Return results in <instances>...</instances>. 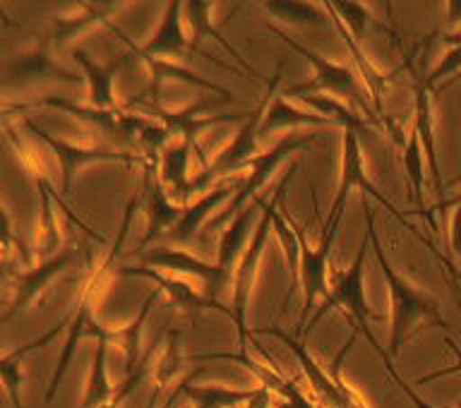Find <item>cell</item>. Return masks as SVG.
Instances as JSON below:
<instances>
[{"label":"cell","mask_w":461,"mask_h":408,"mask_svg":"<svg viewBox=\"0 0 461 408\" xmlns=\"http://www.w3.org/2000/svg\"><path fill=\"white\" fill-rule=\"evenodd\" d=\"M75 258H77L75 250H60L53 258L41 259L39 265L29 267L27 272H20V269H13V267H3V277L13 284V301L7 303L3 322L7 324L20 315L22 310L32 308V305H41L50 284L75 262Z\"/></svg>","instance_id":"obj_14"},{"label":"cell","mask_w":461,"mask_h":408,"mask_svg":"<svg viewBox=\"0 0 461 408\" xmlns=\"http://www.w3.org/2000/svg\"><path fill=\"white\" fill-rule=\"evenodd\" d=\"M158 298H161V291L154 288V291L144 298L142 308H140V313H137V317L132 322L111 330V341H113V344L122 351V356H125V375L135 373L137 366L142 363L144 356L142 349H140V339H142L144 322H147V317H149L151 308H154V303H157Z\"/></svg>","instance_id":"obj_27"},{"label":"cell","mask_w":461,"mask_h":408,"mask_svg":"<svg viewBox=\"0 0 461 408\" xmlns=\"http://www.w3.org/2000/svg\"><path fill=\"white\" fill-rule=\"evenodd\" d=\"M193 373H194V370H193ZM193 373H190V377H193ZM190 377H185L183 382H178V387L173 389L171 396H168V402H166L161 408H176V403H178L180 399H185V387H187V382H190Z\"/></svg>","instance_id":"obj_41"},{"label":"cell","mask_w":461,"mask_h":408,"mask_svg":"<svg viewBox=\"0 0 461 408\" xmlns=\"http://www.w3.org/2000/svg\"><path fill=\"white\" fill-rule=\"evenodd\" d=\"M274 233L279 236V243L281 248H284V252H286V259H288V269H291V291L286 294V298H284V308H286L288 303H291V298H294L295 288L301 286V240H298V233H295V229L288 223V219L284 214H281V209L276 212V216H274Z\"/></svg>","instance_id":"obj_34"},{"label":"cell","mask_w":461,"mask_h":408,"mask_svg":"<svg viewBox=\"0 0 461 408\" xmlns=\"http://www.w3.org/2000/svg\"><path fill=\"white\" fill-rule=\"evenodd\" d=\"M281 214L286 216L288 223L294 226L295 233H298V240H301V288H303V308L301 317H298V327H295V334L298 339H303V331L308 327V322L312 320V308H315L317 298H330V291H327V269H330V255L331 245H334V238H337L339 226H330V223H322V233H320V243L317 248H310L308 240L303 238V229L294 222V216L288 214L286 207H281Z\"/></svg>","instance_id":"obj_11"},{"label":"cell","mask_w":461,"mask_h":408,"mask_svg":"<svg viewBox=\"0 0 461 408\" xmlns=\"http://www.w3.org/2000/svg\"><path fill=\"white\" fill-rule=\"evenodd\" d=\"M423 144H420V135H418L416 128L409 130V137H406V144H403V168H406V178H409L411 186V197L420 204V212H423ZM425 214V212H423Z\"/></svg>","instance_id":"obj_35"},{"label":"cell","mask_w":461,"mask_h":408,"mask_svg":"<svg viewBox=\"0 0 461 408\" xmlns=\"http://www.w3.org/2000/svg\"><path fill=\"white\" fill-rule=\"evenodd\" d=\"M72 60L82 68L86 79V86H89V99L86 104L94 108H101V111H111L115 106V94H113V79L121 75L130 63H135L132 56L122 53L115 60H108V63H96L89 58L85 49H72Z\"/></svg>","instance_id":"obj_23"},{"label":"cell","mask_w":461,"mask_h":408,"mask_svg":"<svg viewBox=\"0 0 461 408\" xmlns=\"http://www.w3.org/2000/svg\"><path fill=\"white\" fill-rule=\"evenodd\" d=\"M312 142H317V135H312V132H310V135L288 132L286 137H281L279 142L274 144L272 150L259 151L258 157L250 159V161L245 164V168H250V173H248V178H245L243 187H240V190L233 195V200H229L226 209H223V212H219V214H216L214 219L207 223V231L219 229V226L229 222V219L233 222V219H236V216L240 214L245 207H248V200H255V197H258L259 187L265 186L267 178L272 176L274 168H276V166H279L284 159L291 157L294 151L308 150Z\"/></svg>","instance_id":"obj_12"},{"label":"cell","mask_w":461,"mask_h":408,"mask_svg":"<svg viewBox=\"0 0 461 408\" xmlns=\"http://www.w3.org/2000/svg\"><path fill=\"white\" fill-rule=\"evenodd\" d=\"M245 178L243 176H236V178H226L223 183L214 186L212 190L202 195L200 200L193 202V204H185V214L180 219L171 231H168V236H171L173 243H180L185 245L193 240V236L197 233V229L202 226V222L207 219L212 212H214L221 202H226L230 197L233 200V195L243 187Z\"/></svg>","instance_id":"obj_24"},{"label":"cell","mask_w":461,"mask_h":408,"mask_svg":"<svg viewBox=\"0 0 461 408\" xmlns=\"http://www.w3.org/2000/svg\"><path fill=\"white\" fill-rule=\"evenodd\" d=\"M135 255L144 259V265L154 267L158 272L193 277L209 301L219 303L223 288L229 286V281H233V272L223 269L221 265L194 258L178 248H151V250H135Z\"/></svg>","instance_id":"obj_15"},{"label":"cell","mask_w":461,"mask_h":408,"mask_svg":"<svg viewBox=\"0 0 461 408\" xmlns=\"http://www.w3.org/2000/svg\"><path fill=\"white\" fill-rule=\"evenodd\" d=\"M183 7L185 3H168L164 7V17L158 22L157 32L151 36L149 41L140 46V53L149 58H161V60H173V58H207L214 65L223 68V70H230L238 77H248L240 70H233L229 63H221L219 58L202 50L200 46H194L193 36H185V29H183Z\"/></svg>","instance_id":"obj_16"},{"label":"cell","mask_w":461,"mask_h":408,"mask_svg":"<svg viewBox=\"0 0 461 408\" xmlns=\"http://www.w3.org/2000/svg\"><path fill=\"white\" fill-rule=\"evenodd\" d=\"M32 108H56L63 113H70L72 118L92 125L96 132L122 147H132L140 144V137L147 128H149V118H144L140 113H128L125 108H111V111H101L94 106H82L75 101L56 99V96H43L39 101H29V104H5V115L10 111H32Z\"/></svg>","instance_id":"obj_6"},{"label":"cell","mask_w":461,"mask_h":408,"mask_svg":"<svg viewBox=\"0 0 461 408\" xmlns=\"http://www.w3.org/2000/svg\"><path fill=\"white\" fill-rule=\"evenodd\" d=\"M115 32H118V29H115ZM118 34H121L122 41L128 43V50H130V56H132V60H135V63H144L147 65V70H149V86L142 89L137 96H132V99L125 104V108L140 106V104H144V99H149V96L151 101H157V94L158 89H161V85H164V82H173V79H176V82H183V85L200 86V89H207V92L221 94L223 99H233V96H230V89H226V86L216 85V82H212V79H204L202 75H197V72L187 70V68H183V65L171 63V60L142 56V53H140V46H135V43L130 41L128 36L122 34V32H118Z\"/></svg>","instance_id":"obj_20"},{"label":"cell","mask_w":461,"mask_h":408,"mask_svg":"<svg viewBox=\"0 0 461 408\" xmlns=\"http://www.w3.org/2000/svg\"><path fill=\"white\" fill-rule=\"evenodd\" d=\"M301 166L291 164L288 166L286 176L279 180V186L274 187V193L269 195V200H265L262 195H258L259 209H262V216H259L258 226H255V233H252V240L248 245V250L243 252L240 258V265L236 267L233 272V298H230V310H233V324H236L238 331V353H248V339H250V330L245 324V317H248V303H250L252 284L258 279L259 259H262V252L267 248V240H269V233L274 231V216L281 209V200L286 195L291 180L298 173Z\"/></svg>","instance_id":"obj_4"},{"label":"cell","mask_w":461,"mask_h":408,"mask_svg":"<svg viewBox=\"0 0 461 408\" xmlns=\"http://www.w3.org/2000/svg\"><path fill=\"white\" fill-rule=\"evenodd\" d=\"M223 101L230 99H200L193 106L183 108V111H166L164 106H158V101H147L144 104V111L151 115V118H157L166 130H168V135H180L183 142H187L193 147V151L197 154L202 164V171L207 168L209 161L204 157V150H202L200 144V132L202 130L212 128V125H219V122H233V121H245L248 118V111H238V113H216V115H202L204 111H209L216 104H223Z\"/></svg>","instance_id":"obj_13"},{"label":"cell","mask_w":461,"mask_h":408,"mask_svg":"<svg viewBox=\"0 0 461 408\" xmlns=\"http://www.w3.org/2000/svg\"><path fill=\"white\" fill-rule=\"evenodd\" d=\"M281 72H284V60L276 63V70L267 82V92L265 96L259 99V104L255 108L248 111V118L243 121L240 130L236 132V137L230 140V144H226L212 164L194 176L190 183H187V195L185 200H190V195L197 193H207L209 186L219 178H229V173L243 168L250 159L258 157V140H259V128H262V121H265L267 111L272 106V99L276 96V86L281 82Z\"/></svg>","instance_id":"obj_5"},{"label":"cell","mask_w":461,"mask_h":408,"mask_svg":"<svg viewBox=\"0 0 461 408\" xmlns=\"http://www.w3.org/2000/svg\"><path fill=\"white\" fill-rule=\"evenodd\" d=\"M267 32H272L274 36H279L281 41L286 43L288 49L295 50L298 56H303L312 65V77L308 82H301V85L288 86L286 92H281V96H286V99H295V96H305V94L312 92H324L331 94L334 99H346L351 101L353 106L358 108L360 115H366V121L373 125V128L387 130V122L382 121L380 115L375 113L373 101H370V94H367L366 85L358 79V72L348 68L344 63H334L330 58L320 56L308 46H303L301 41H295L294 36H288L284 29L274 27V24H265Z\"/></svg>","instance_id":"obj_3"},{"label":"cell","mask_w":461,"mask_h":408,"mask_svg":"<svg viewBox=\"0 0 461 408\" xmlns=\"http://www.w3.org/2000/svg\"><path fill=\"white\" fill-rule=\"evenodd\" d=\"M459 183H461V173H459V176H456V178H452V180H449V183H447V187H454V186H459Z\"/></svg>","instance_id":"obj_43"},{"label":"cell","mask_w":461,"mask_h":408,"mask_svg":"<svg viewBox=\"0 0 461 408\" xmlns=\"http://www.w3.org/2000/svg\"><path fill=\"white\" fill-rule=\"evenodd\" d=\"M298 125H337V122L320 113L298 111L281 94H276L272 99V106L267 111L265 121H262L259 135H269V132H276V130H294Z\"/></svg>","instance_id":"obj_29"},{"label":"cell","mask_w":461,"mask_h":408,"mask_svg":"<svg viewBox=\"0 0 461 408\" xmlns=\"http://www.w3.org/2000/svg\"><path fill=\"white\" fill-rule=\"evenodd\" d=\"M449 204H454L452 229H449V248H452L454 258L461 259V193H459V197H452V200H442L435 209L449 207Z\"/></svg>","instance_id":"obj_39"},{"label":"cell","mask_w":461,"mask_h":408,"mask_svg":"<svg viewBox=\"0 0 461 408\" xmlns=\"http://www.w3.org/2000/svg\"><path fill=\"white\" fill-rule=\"evenodd\" d=\"M255 207H259L258 200H252V204L240 212V214L229 223V229L223 231L221 243H219V250H216V265H221L223 269L229 272H236V258L240 248L245 245V238H248V226H250L252 216H255Z\"/></svg>","instance_id":"obj_31"},{"label":"cell","mask_w":461,"mask_h":408,"mask_svg":"<svg viewBox=\"0 0 461 408\" xmlns=\"http://www.w3.org/2000/svg\"><path fill=\"white\" fill-rule=\"evenodd\" d=\"M327 5L337 13V17L346 24V29L351 32V36L356 41H363L367 34V27L380 29V32H387L384 24H382L373 13H370V5L366 3H327Z\"/></svg>","instance_id":"obj_36"},{"label":"cell","mask_w":461,"mask_h":408,"mask_svg":"<svg viewBox=\"0 0 461 408\" xmlns=\"http://www.w3.org/2000/svg\"><path fill=\"white\" fill-rule=\"evenodd\" d=\"M459 77H461V75H459Z\"/></svg>","instance_id":"obj_45"},{"label":"cell","mask_w":461,"mask_h":408,"mask_svg":"<svg viewBox=\"0 0 461 408\" xmlns=\"http://www.w3.org/2000/svg\"><path fill=\"white\" fill-rule=\"evenodd\" d=\"M360 331H363V330H360ZM360 331H358V334H360ZM363 337H366L367 344L373 346V351L377 353V356H380V360H382V363H384V367H387L389 377H392V380H394L396 385H399V389H402L403 394L409 396V402H413V408H439V406H432V403H428V402H425V399H420V396L416 394V389L411 387V385L406 380H402V375L396 373L394 360L389 358V353L384 351V349H382V346H380V341L375 339V334H373V331H370V327H366V331H363Z\"/></svg>","instance_id":"obj_38"},{"label":"cell","mask_w":461,"mask_h":408,"mask_svg":"<svg viewBox=\"0 0 461 408\" xmlns=\"http://www.w3.org/2000/svg\"><path fill=\"white\" fill-rule=\"evenodd\" d=\"M439 39L445 43H449V50H447L445 56H442V60L435 65V70L428 72V85H430L432 89H435V85H438L439 79L449 77V75H456V77L461 75V29H456V32H447V34H442Z\"/></svg>","instance_id":"obj_37"},{"label":"cell","mask_w":461,"mask_h":408,"mask_svg":"<svg viewBox=\"0 0 461 408\" xmlns=\"http://www.w3.org/2000/svg\"><path fill=\"white\" fill-rule=\"evenodd\" d=\"M190 151H193V147L180 140L176 144H166L161 154H158V176H161V183L168 187L171 200L185 202L187 183H190L187 180Z\"/></svg>","instance_id":"obj_28"},{"label":"cell","mask_w":461,"mask_h":408,"mask_svg":"<svg viewBox=\"0 0 461 408\" xmlns=\"http://www.w3.org/2000/svg\"><path fill=\"white\" fill-rule=\"evenodd\" d=\"M447 13H449V22H452V24H459L461 29V0L447 3Z\"/></svg>","instance_id":"obj_42"},{"label":"cell","mask_w":461,"mask_h":408,"mask_svg":"<svg viewBox=\"0 0 461 408\" xmlns=\"http://www.w3.org/2000/svg\"><path fill=\"white\" fill-rule=\"evenodd\" d=\"M456 408H461V399H459V402H456Z\"/></svg>","instance_id":"obj_44"},{"label":"cell","mask_w":461,"mask_h":408,"mask_svg":"<svg viewBox=\"0 0 461 408\" xmlns=\"http://www.w3.org/2000/svg\"><path fill=\"white\" fill-rule=\"evenodd\" d=\"M183 356L178 351V331L171 330L168 331V341L161 346V351L154 356V373H151V382H154V389H151L149 403L147 408H157V399L164 394V389L171 385L173 375L183 363Z\"/></svg>","instance_id":"obj_32"},{"label":"cell","mask_w":461,"mask_h":408,"mask_svg":"<svg viewBox=\"0 0 461 408\" xmlns=\"http://www.w3.org/2000/svg\"><path fill=\"white\" fill-rule=\"evenodd\" d=\"M122 7L125 3H77V5H72L75 10L72 14H56L50 20V27L41 36L50 43V49H63L65 43L99 22L111 27V17Z\"/></svg>","instance_id":"obj_22"},{"label":"cell","mask_w":461,"mask_h":408,"mask_svg":"<svg viewBox=\"0 0 461 408\" xmlns=\"http://www.w3.org/2000/svg\"><path fill=\"white\" fill-rule=\"evenodd\" d=\"M118 277H140V279H149L151 284H157V288L161 294H166L168 303H171L173 308L180 310V313H185L190 320H197L200 313L204 310H219L221 315H226L229 320H233V310L230 305H221V303L209 301L207 295L197 291L193 284H187L183 279H173L166 272H158L154 267L149 265H122L118 267Z\"/></svg>","instance_id":"obj_18"},{"label":"cell","mask_w":461,"mask_h":408,"mask_svg":"<svg viewBox=\"0 0 461 408\" xmlns=\"http://www.w3.org/2000/svg\"><path fill=\"white\" fill-rule=\"evenodd\" d=\"M204 373V367H197L187 382L185 402L193 408H243L262 392V385L252 389L223 387V385H194V380Z\"/></svg>","instance_id":"obj_26"},{"label":"cell","mask_w":461,"mask_h":408,"mask_svg":"<svg viewBox=\"0 0 461 408\" xmlns=\"http://www.w3.org/2000/svg\"><path fill=\"white\" fill-rule=\"evenodd\" d=\"M445 344L449 346V351L454 353L456 363H454V366H449V367H442V370H435V373H430V375H423V377H418V380H416L418 387H420V385H428V382H432V380H439V377H447V375L461 373V349H459V344H454L449 337L445 339Z\"/></svg>","instance_id":"obj_40"},{"label":"cell","mask_w":461,"mask_h":408,"mask_svg":"<svg viewBox=\"0 0 461 408\" xmlns=\"http://www.w3.org/2000/svg\"><path fill=\"white\" fill-rule=\"evenodd\" d=\"M22 125L32 132L34 140L46 147V150L58 159L60 164V186H63V195H70L72 180L85 166L101 164V161H113V164H147L149 159L144 154H132L128 150H113V147H77V144L65 142L60 137H53L43 128H39L32 118H22Z\"/></svg>","instance_id":"obj_10"},{"label":"cell","mask_w":461,"mask_h":408,"mask_svg":"<svg viewBox=\"0 0 461 408\" xmlns=\"http://www.w3.org/2000/svg\"><path fill=\"white\" fill-rule=\"evenodd\" d=\"M161 176H158V161H147L142 173V186H140V212L147 216L144 236L137 250H144L154 238L164 229H173L185 214V204H176L168 190H164Z\"/></svg>","instance_id":"obj_17"},{"label":"cell","mask_w":461,"mask_h":408,"mask_svg":"<svg viewBox=\"0 0 461 408\" xmlns=\"http://www.w3.org/2000/svg\"><path fill=\"white\" fill-rule=\"evenodd\" d=\"M301 99L303 104L315 108V113L330 118V121L337 122V128L341 130H353V132H370V122L363 121V115L356 113L351 106H344V101L334 99V96H327V94H305V96H295Z\"/></svg>","instance_id":"obj_30"},{"label":"cell","mask_w":461,"mask_h":408,"mask_svg":"<svg viewBox=\"0 0 461 408\" xmlns=\"http://www.w3.org/2000/svg\"><path fill=\"white\" fill-rule=\"evenodd\" d=\"M259 7L269 13L276 20L295 24V27H320L327 24L324 17V7L315 3H295V0H269V3H259Z\"/></svg>","instance_id":"obj_33"},{"label":"cell","mask_w":461,"mask_h":408,"mask_svg":"<svg viewBox=\"0 0 461 408\" xmlns=\"http://www.w3.org/2000/svg\"><path fill=\"white\" fill-rule=\"evenodd\" d=\"M363 209H366V231L370 236V250L375 252L377 267L384 274V281L389 286V358L394 360L402 349L406 346L411 337H416V331L428 324H442L445 327V317H442V308L435 295H430L423 288L413 286L403 279L402 274L396 272L394 267L389 265L387 255L382 250L380 238L375 231V214L373 207L363 200Z\"/></svg>","instance_id":"obj_1"},{"label":"cell","mask_w":461,"mask_h":408,"mask_svg":"<svg viewBox=\"0 0 461 408\" xmlns=\"http://www.w3.org/2000/svg\"><path fill=\"white\" fill-rule=\"evenodd\" d=\"M411 72V85H413V122L411 128L418 130L420 135V144H423L425 161H428V171H430L432 187L435 193L442 195L447 186L439 178V164H438V151H435V130H432V86L428 85V72L420 68V72L413 68V56L406 58Z\"/></svg>","instance_id":"obj_21"},{"label":"cell","mask_w":461,"mask_h":408,"mask_svg":"<svg viewBox=\"0 0 461 408\" xmlns=\"http://www.w3.org/2000/svg\"><path fill=\"white\" fill-rule=\"evenodd\" d=\"M255 334L274 337L279 339L281 344H286L288 351L294 353L295 358H298V363H301L303 375L308 377L310 387L315 392L317 403L322 408H370L366 403V399H360V394L356 389H351L344 380H341V367L331 363V366L324 370V367L310 356L301 339H294L291 334L279 330V327H258V330H250V337H255Z\"/></svg>","instance_id":"obj_7"},{"label":"cell","mask_w":461,"mask_h":408,"mask_svg":"<svg viewBox=\"0 0 461 408\" xmlns=\"http://www.w3.org/2000/svg\"><path fill=\"white\" fill-rule=\"evenodd\" d=\"M351 190H360L363 197H373L380 207H384L389 214L394 216L396 222L403 223V229L411 231V233H416V229L406 222V216L399 212V209L387 200V195L382 193L375 187V183L367 178L366 171V159H363V151H360V142H358V132H353V130H344V140H341V173H339V186H337V195H334V202H331L330 214L324 219V223H330V226H339L341 222V214H344V204L348 200V193Z\"/></svg>","instance_id":"obj_9"},{"label":"cell","mask_w":461,"mask_h":408,"mask_svg":"<svg viewBox=\"0 0 461 408\" xmlns=\"http://www.w3.org/2000/svg\"><path fill=\"white\" fill-rule=\"evenodd\" d=\"M214 3H204V0H193V3H185V7H183L187 13V22H190V32H193L194 46H200V43L207 41V39H214V41L219 43L238 65H240V70L248 72L250 77H255L258 82H262V85H267L269 79H267L265 75H259V72L255 70L236 49H233V43H230L226 36H221V32L214 27V22H212V10H214Z\"/></svg>","instance_id":"obj_25"},{"label":"cell","mask_w":461,"mask_h":408,"mask_svg":"<svg viewBox=\"0 0 461 408\" xmlns=\"http://www.w3.org/2000/svg\"><path fill=\"white\" fill-rule=\"evenodd\" d=\"M367 250H370V236H363L360 240V248L356 252V258H353L351 267H346V272H339L337 279H334V286L330 291V298L324 301V305L317 310L312 320L308 322L305 331H303V337H308L310 331L315 330L320 320H322L330 310L339 308L341 313H346L348 317V322H351L353 330H363V327H370V320H375L373 308L367 305L366 298V281H363V267H366V258Z\"/></svg>","instance_id":"obj_8"},{"label":"cell","mask_w":461,"mask_h":408,"mask_svg":"<svg viewBox=\"0 0 461 408\" xmlns=\"http://www.w3.org/2000/svg\"><path fill=\"white\" fill-rule=\"evenodd\" d=\"M140 212V193H135L132 197L128 200L125 204V212H122V222H121V229H118V236L113 240V250L108 252L106 259L101 262L99 267H94L89 269L82 281V288H79V298L75 303V308L68 313L70 315V324H68V337H65V344H63V351H60V358H58V366L50 375V382H49V389H46V403H50L56 399L58 389H60V382L63 377L68 375V367H70L72 358H75V349L79 346L82 339H106L108 344H111V330L106 327H101L92 315V305H94V298L99 294L101 288V281L111 272V267L115 265V258H118V252H121L122 243H125V236H128L130 226H132V219L135 214Z\"/></svg>","instance_id":"obj_2"},{"label":"cell","mask_w":461,"mask_h":408,"mask_svg":"<svg viewBox=\"0 0 461 408\" xmlns=\"http://www.w3.org/2000/svg\"><path fill=\"white\" fill-rule=\"evenodd\" d=\"M85 75L68 70L53 58V49L46 39H39L34 49L24 53V56L14 58L13 63L5 65V77L3 85L5 89L10 86H24L34 85V82H65V85H79Z\"/></svg>","instance_id":"obj_19"}]
</instances>
